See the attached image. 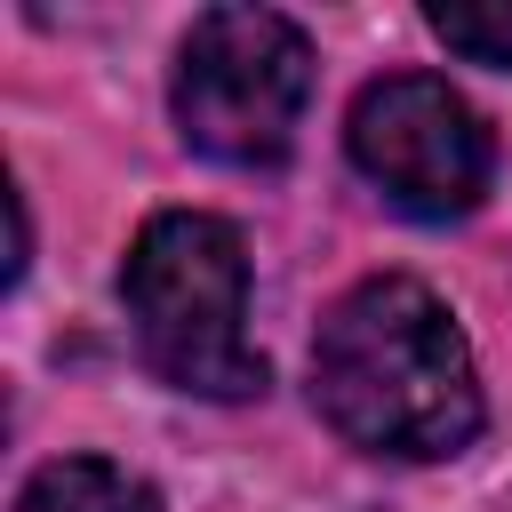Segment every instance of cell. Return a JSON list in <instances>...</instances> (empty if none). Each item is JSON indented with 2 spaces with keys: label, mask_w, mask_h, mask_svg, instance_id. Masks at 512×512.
Listing matches in <instances>:
<instances>
[{
  "label": "cell",
  "mask_w": 512,
  "mask_h": 512,
  "mask_svg": "<svg viewBox=\"0 0 512 512\" xmlns=\"http://www.w3.org/2000/svg\"><path fill=\"white\" fill-rule=\"evenodd\" d=\"M424 24H432L456 56L512 72V0H432V8H424Z\"/></svg>",
  "instance_id": "8992f818"
},
{
  "label": "cell",
  "mask_w": 512,
  "mask_h": 512,
  "mask_svg": "<svg viewBox=\"0 0 512 512\" xmlns=\"http://www.w3.org/2000/svg\"><path fill=\"white\" fill-rule=\"evenodd\" d=\"M8 512H160V496L112 456H56L16 488Z\"/></svg>",
  "instance_id": "5b68a950"
},
{
  "label": "cell",
  "mask_w": 512,
  "mask_h": 512,
  "mask_svg": "<svg viewBox=\"0 0 512 512\" xmlns=\"http://www.w3.org/2000/svg\"><path fill=\"white\" fill-rule=\"evenodd\" d=\"M312 400L352 448L400 464L464 456L488 416L456 312L408 272H376L328 304L312 336Z\"/></svg>",
  "instance_id": "6da1fadb"
},
{
  "label": "cell",
  "mask_w": 512,
  "mask_h": 512,
  "mask_svg": "<svg viewBox=\"0 0 512 512\" xmlns=\"http://www.w3.org/2000/svg\"><path fill=\"white\" fill-rule=\"evenodd\" d=\"M120 304L160 384L200 400L264 392V352L248 344V248L224 216L208 208L152 216L120 264Z\"/></svg>",
  "instance_id": "7a4b0ae2"
},
{
  "label": "cell",
  "mask_w": 512,
  "mask_h": 512,
  "mask_svg": "<svg viewBox=\"0 0 512 512\" xmlns=\"http://www.w3.org/2000/svg\"><path fill=\"white\" fill-rule=\"evenodd\" d=\"M344 144H352V168L400 216H424V224L472 216L488 200V176H496V144L480 128V112L432 72L368 80L352 120H344Z\"/></svg>",
  "instance_id": "277c9868"
},
{
  "label": "cell",
  "mask_w": 512,
  "mask_h": 512,
  "mask_svg": "<svg viewBox=\"0 0 512 512\" xmlns=\"http://www.w3.org/2000/svg\"><path fill=\"white\" fill-rule=\"evenodd\" d=\"M312 96V40L280 8H208L176 48V128L224 168H272Z\"/></svg>",
  "instance_id": "3957f363"
}]
</instances>
